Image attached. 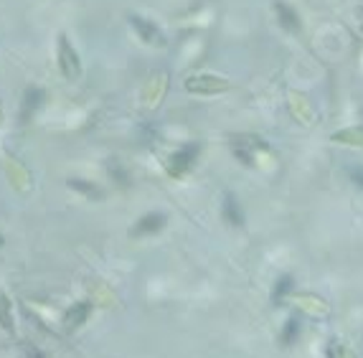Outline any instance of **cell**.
Masks as SVG:
<instances>
[{
  "mask_svg": "<svg viewBox=\"0 0 363 358\" xmlns=\"http://www.w3.org/2000/svg\"><path fill=\"white\" fill-rule=\"evenodd\" d=\"M231 148H234V155L246 165H260L262 155H269V148L260 137H252V135H239L231 140Z\"/></svg>",
  "mask_w": 363,
  "mask_h": 358,
  "instance_id": "1",
  "label": "cell"
},
{
  "mask_svg": "<svg viewBox=\"0 0 363 358\" xmlns=\"http://www.w3.org/2000/svg\"><path fill=\"white\" fill-rule=\"evenodd\" d=\"M231 87L229 79L216 74H193L185 79V90L191 94H203V97H211V94H219V92H226Z\"/></svg>",
  "mask_w": 363,
  "mask_h": 358,
  "instance_id": "2",
  "label": "cell"
},
{
  "mask_svg": "<svg viewBox=\"0 0 363 358\" xmlns=\"http://www.w3.org/2000/svg\"><path fill=\"white\" fill-rule=\"evenodd\" d=\"M59 69L61 74L67 76V79H76V76L82 74V64H79V53L71 44H69L67 36H59Z\"/></svg>",
  "mask_w": 363,
  "mask_h": 358,
  "instance_id": "3",
  "label": "cell"
},
{
  "mask_svg": "<svg viewBox=\"0 0 363 358\" xmlns=\"http://www.w3.org/2000/svg\"><path fill=\"white\" fill-rule=\"evenodd\" d=\"M199 145L196 142H191V145H185V148H180L178 153H173L171 163H168V173H171L173 178H178V176H183L185 171H191V165L196 163V157H199Z\"/></svg>",
  "mask_w": 363,
  "mask_h": 358,
  "instance_id": "4",
  "label": "cell"
},
{
  "mask_svg": "<svg viewBox=\"0 0 363 358\" xmlns=\"http://www.w3.org/2000/svg\"><path fill=\"white\" fill-rule=\"evenodd\" d=\"M274 10H277V21H280V26L287 31V33L297 36V33L303 31V21H300V13H297L295 8H289L287 3H277Z\"/></svg>",
  "mask_w": 363,
  "mask_h": 358,
  "instance_id": "5",
  "label": "cell"
},
{
  "mask_svg": "<svg viewBox=\"0 0 363 358\" xmlns=\"http://www.w3.org/2000/svg\"><path fill=\"white\" fill-rule=\"evenodd\" d=\"M130 23L135 26V31H137V36H140L142 41H148V44H153V46L165 44L163 31L158 28L155 23L145 21V18H137V15H133V18H130Z\"/></svg>",
  "mask_w": 363,
  "mask_h": 358,
  "instance_id": "6",
  "label": "cell"
},
{
  "mask_svg": "<svg viewBox=\"0 0 363 358\" xmlns=\"http://www.w3.org/2000/svg\"><path fill=\"white\" fill-rule=\"evenodd\" d=\"M165 226V216L163 214H145V216L133 226L135 237H148V234H158Z\"/></svg>",
  "mask_w": 363,
  "mask_h": 358,
  "instance_id": "7",
  "label": "cell"
},
{
  "mask_svg": "<svg viewBox=\"0 0 363 358\" xmlns=\"http://www.w3.org/2000/svg\"><path fill=\"white\" fill-rule=\"evenodd\" d=\"M297 302H300V307H303L305 313L315 315V318H328L330 315V305L323 298H318V295H300Z\"/></svg>",
  "mask_w": 363,
  "mask_h": 358,
  "instance_id": "8",
  "label": "cell"
},
{
  "mask_svg": "<svg viewBox=\"0 0 363 358\" xmlns=\"http://www.w3.org/2000/svg\"><path fill=\"white\" fill-rule=\"evenodd\" d=\"M333 142H341V145H348V148H363V127H343L330 137Z\"/></svg>",
  "mask_w": 363,
  "mask_h": 358,
  "instance_id": "9",
  "label": "cell"
},
{
  "mask_svg": "<svg viewBox=\"0 0 363 358\" xmlns=\"http://www.w3.org/2000/svg\"><path fill=\"white\" fill-rule=\"evenodd\" d=\"M289 105H292V110L297 112V119H303L305 125H312V107L310 102L305 99V94H300V92H289Z\"/></svg>",
  "mask_w": 363,
  "mask_h": 358,
  "instance_id": "10",
  "label": "cell"
},
{
  "mask_svg": "<svg viewBox=\"0 0 363 358\" xmlns=\"http://www.w3.org/2000/svg\"><path fill=\"white\" fill-rule=\"evenodd\" d=\"M90 313H92L90 302H76L74 307H69V313H67V328L69 330L79 328V325H82V323L90 318Z\"/></svg>",
  "mask_w": 363,
  "mask_h": 358,
  "instance_id": "11",
  "label": "cell"
},
{
  "mask_svg": "<svg viewBox=\"0 0 363 358\" xmlns=\"http://www.w3.org/2000/svg\"><path fill=\"white\" fill-rule=\"evenodd\" d=\"M221 211H223V216H226V221H229V224L242 226V221H244V219H242V209H239V206H237V198H234V196H231V194L223 196V206H221Z\"/></svg>",
  "mask_w": 363,
  "mask_h": 358,
  "instance_id": "12",
  "label": "cell"
},
{
  "mask_svg": "<svg viewBox=\"0 0 363 358\" xmlns=\"http://www.w3.org/2000/svg\"><path fill=\"white\" fill-rule=\"evenodd\" d=\"M0 328L10 333H15V325H13V315H10V300L6 298V292L0 290Z\"/></svg>",
  "mask_w": 363,
  "mask_h": 358,
  "instance_id": "13",
  "label": "cell"
},
{
  "mask_svg": "<svg viewBox=\"0 0 363 358\" xmlns=\"http://www.w3.org/2000/svg\"><path fill=\"white\" fill-rule=\"evenodd\" d=\"M41 99H44V92L41 90H28L26 92V97H23V107H21L23 119H28L31 114L36 112L38 105H41Z\"/></svg>",
  "mask_w": 363,
  "mask_h": 358,
  "instance_id": "14",
  "label": "cell"
},
{
  "mask_svg": "<svg viewBox=\"0 0 363 358\" xmlns=\"http://www.w3.org/2000/svg\"><path fill=\"white\" fill-rule=\"evenodd\" d=\"M282 343L285 346H292L300 338V321L297 318H289L287 323H285V328H282Z\"/></svg>",
  "mask_w": 363,
  "mask_h": 358,
  "instance_id": "15",
  "label": "cell"
},
{
  "mask_svg": "<svg viewBox=\"0 0 363 358\" xmlns=\"http://www.w3.org/2000/svg\"><path fill=\"white\" fill-rule=\"evenodd\" d=\"M292 290V277L289 275H285L280 280V284H277V287H274V302H282V300L287 298V292Z\"/></svg>",
  "mask_w": 363,
  "mask_h": 358,
  "instance_id": "16",
  "label": "cell"
},
{
  "mask_svg": "<svg viewBox=\"0 0 363 358\" xmlns=\"http://www.w3.org/2000/svg\"><path fill=\"white\" fill-rule=\"evenodd\" d=\"M328 358H356V356H353V351H351L348 346L330 343V348H328Z\"/></svg>",
  "mask_w": 363,
  "mask_h": 358,
  "instance_id": "17",
  "label": "cell"
},
{
  "mask_svg": "<svg viewBox=\"0 0 363 358\" xmlns=\"http://www.w3.org/2000/svg\"><path fill=\"white\" fill-rule=\"evenodd\" d=\"M69 186H71V188H79V191H84V194L90 196V198H99V188L90 186V183H84V180H71Z\"/></svg>",
  "mask_w": 363,
  "mask_h": 358,
  "instance_id": "18",
  "label": "cell"
},
{
  "mask_svg": "<svg viewBox=\"0 0 363 358\" xmlns=\"http://www.w3.org/2000/svg\"><path fill=\"white\" fill-rule=\"evenodd\" d=\"M353 180H356V186L363 188V171H356V173H353Z\"/></svg>",
  "mask_w": 363,
  "mask_h": 358,
  "instance_id": "19",
  "label": "cell"
},
{
  "mask_svg": "<svg viewBox=\"0 0 363 358\" xmlns=\"http://www.w3.org/2000/svg\"><path fill=\"white\" fill-rule=\"evenodd\" d=\"M0 244H3V237H0Z\"/></svg>",
  "mask_w": 363,
  "mask_h": 358,
  "instance_id": "20",
  "label": "cell"
},
{
  "mask_svg": "<svg viewBox=\"0 0 363 358\" xmlns=\"http://www.w3.org/2000/svg\"><path fill=\"white\" fill-rule=\"evenodd\" d=\"M361 31H363V26H361Z\"/></svg>",
  "mask_w": 363,
  "mask_h": 358,
  "instance_id": "21",
  "label": "cell"
}]
</instances>
